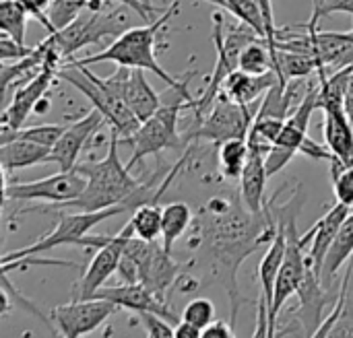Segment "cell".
<instances>
[{
  "instance_id": "cell-1",
  "label": "cell",
  "mask_w": 353,
  "mask_h": 338,
  "mask_svg": "<svg viewBox=\"0 0 353 338\" xmlns=\"http://www.w3.org/2000/svg\"><path fill=\"white\" fill-rule=\"evenodd\" d=\"M118 145H120V134L112 130L108 155L101 161L77 163V169L87 178L85 192L79 198H74L72 202H64L58 207L41 209V211L43 213H50L54 209L103 211V209L116 207L124 200H130L143 184L132 178L128 165H122V161L118 157Z\"/></svg>"
},
{
  "instance_id": "cell-2",
  "label": "cell",
  "mask_w": 353,
  "mask_h": 338,
  "mask_svg": "<svg viewBox=\"0 0 353 338\" xmlns=\"http://www.w3.org/2000/svg\"><path fill=\"white\" fill-rule=\"evenodd\" d=\"M180 2H172L159 19H153L151 23L143 25V27H128L122 35H118L105 50L79 58V60H66L64 64H74V66H91V64H99V62H114L118 66H128V68H143L153 72L155 76H159L168 87H180L184 83V78H176L172 76L159 62L155 56V47H157V37L159 31L165 27V23H170V19L178 12Z\"/></svg>"
},
{
  "instance_id": "cell-3",
  "label": "cell",
  "mask_w": 353,
  "mask_h": 338,
  "mask_svg": "<svg viewBox=\"0 0 353 338\" xmlns=\"http://www.w3.org/2000/svg\"><path fill=\"white\" fill-rule=\"evenodd\" d=\"M194 74H196L194 70H188L180 87H170L168 93L161 95L159 109L149 120L141 122V126L130 136L120 140L122 145L132 147L130 161L126 163L130 171L149 155H159L165 149H180L186 145L184 136L178 130V122H180V114L184 107L194 109L196 105V101L192 99L188 91V83L194 78Z\"/></svg>"
},
{
  "instance_id": "cell-4",
  "label": "cell",
  "mask_w": 353,
  "mask_h": 338,
  "mask_svg": "<svg viewBox=\"0 0 353 338\" xmlns=\"http://www.w3.org/2000/svg\"><path fill=\"white\" fill-rule=\"evenodd\" d=\"M130 70L132 68L128 66H118L114 74L99 78L87 66L62 64L58 68V78L66 81L77 91H81L93 103V107L105 116L112 130L118 132L120 138H126L141 126L139 118L126 103V83Z\"/></svg>"
},
{
  "instance_id": "cell-5",
  "label": "cell",
  "mask_w": 353,
  "mask_h": 338,
  "mask_svg": "<svg viewBox=\"0 0 353 338\" xmlns=\"http://www.w3.org/2000/svg\"><path fill=\"white\" fill-rule=\"evenodd\" d=\"M300 209H302V200L298 204H296V200H292L281 209L285 223H288V250H285V258L279 268L275 291H273V304H271V312H269V337L277 335L279 314L283 312L290 297H294L298 293V289L306 277V271L310 266L308 254H306L308 244L304 242V237L298 233V227H296Z\"/></svg>"
},
{
  "instance_id": "cell-6",
  "label": "cell",
  "mask_w": 353,
  "mask_h": 338,
  "mask_svg": "<svg viewBox=\"0 0 353 338\" xmlns=\"http://www.w3.org/2000/svg\"><path fill=\"white\" fill-rule=\"evenodd\" d=\"M254 116L256 112H252V107L240 105L225 91H219L205 116L184 134V142L188 145L196 140H209L219 147L230 138H246Z\"/></svg>"
},
{
  "instance_id": "cell-7",
  "label": "cell",
  "mask_w": 353,
  "mask_h": 338,
  "mask_svg": "<svg viewBox=\"0 0 353 338\" xmlns=\"http://www.w3.org/2000/svg\"><path fill=\"white\" fill-rule=\"evenodd\" d=\"M124 6V4H122ZM114 8V10H91L89 14L77 17L70 25L58 29L56 33H50L54 43L58 45L64 62L70 60L72 54L79 50L101 43L105 37H118L128 29V14L124 8Z\"/></svg>"
},
{
  "instance_id": "cell-8",
  "label": "cell",
  "mask_w": 353,
  "mask_h": 338,
  "mask_svg": "<svg viewBox=\"0 0 353 338\" xmlns=\"http://www.w3.org/2000/svg\"><path fill=\"white\" fill-rule=\"evenodd\" d=\"M130 235H134V227L130 221L116 235H85L83 246L95 248V252L74 289L77 299L93 297L103 287V283L114 273H118V266H120V260H122V254H124V248H126V242L130 240Z\"/></svg>"
},
{
  "instance_id": "cell-9",
  "label": "cell",
  "mask_w": 353,
  "mask_h": 338,
  "mask_svg": "<svg viewBox=\"0 0 353 338\" xmlns=\"http://www.w3.org/2000/svg\"><path fill=\"white\" fill-rule=\"evenodd\" d=\"M87 188V178L74 167L70 171H60L35 182H25V184H8L4 178V188H2V200H14V202H54V207L72 202L79 198Z\"/></svg>"
},
{
  "instance_id": "cell-10",
  "label": "cell",
  "mask_w": 353,
  "mask_h": 338,
  "mask_svg": "<svg viewBox=\"0 0 353 338\" xmlns=\"http://www.w3.org/2000/svg\"><path fill=\"white\" fill-rule=\"evenodd\" d=\"M316 109H319V81L308 85L302 101L294 107V112L285 120V126L279 138L275 140L271 153L267 155L269 176H275L277 171H281L300 153V147L308 138V126Z\"/></svg>"
},
{
  "instance_id": "cell-11",
  "label": "cell",
  "mask_w": 353,
  "mask_h": 338,
  "mask_svg": "<svg viewBox=\"0 0 353 338\" xmlns=\"http://www.w3.org/2000/svg\"><path fill=\"white\" fill-rule=\"evenodd\" d=\"M118 306L110 299L89 297L74 299L72 304H62L52 310V320L56 324V332L62 337L77 338L97 330L112 314H116Z\"/></svg>"
},
{
  "instance_id": "cell-12",
  "label": "cell",
  "mask_w": 353,
  "mask_h": 338,
  "mask_svg": "<svg viewBox=\"0 0 353 338\" xmlns=\"http://www.w3.org/2000/svg\"><path fill=\"white\" fill-rule=\"evenodd\" d=\"M105 122H108L105 116L99 109L93 107L87 116H83L77 122L68 124L66 130L62 132V136L58 138V142L52 147L50 157H48V163H56L60 167V171L74 169L81 151L91 140V136L101 130V126Z\"/></svg>"
},
{
  "instance_id": "cell-13",
  "label": "cell",
  "mask_w": 353,
  "mask_h": 338,
  "mask_svg": "<svg viewBox=\"0 0 353 338\" xmlns=\"http://www.w3.org/2000/svg\"><path fill=\"white\" fill-rule=\"evenodd\" d=\"M54 78H58V68L46 66L33 78H29L27 83H23L21 87H17V91L12 95V101L4 107L2 128H8V130L23 128V124L27 122V118L31 114H35L37 103L48 95Z\"/></svg>"
},
{
  "instance_id": "cell-14",
  "label": "cell",
  "mask_w": 353,
  "mask_h": 338,
  "mask_svg": "<svg viewBox=\"0 0 353 338\" xmlns=\"http://www.w3.org/2000/svg\"><path fill=\"white\" fill-rule=\"evenodd\" d=\"M93 297L110 299L118 308H124V310L134 312V314L153 312V314L168 318L170 322H180L178 316L170 308V299L159 297L157 293H153L143 283H124L118 287H101Z\"/></svg>"
},
{
  "instance_id": "cell-15",
  "label": "cell",
  "mask_w": 353,
  "mask_h": 338,
  "mask_svg": "<svg viewBox=\"0 0 353 338\" xmlns=\"http://www.w3.org/2000/svg\"><path fill=\"white\" fill-rule=\"evenodd\" d=\"M298 308H296V316L298 322L302 326V335L304 337H316L319 328L323 326V312L325 308L333 302L329 287L323 283L321 275L308 266L306 277L298 289Z\"/></svg>"
},
{
  "instance_id": "cell-16",
  "label": "cell",
  "mask_w": 353,
  "mask_h": 338,
  "mask_svg": "<svg viewBox=\"0 0 353 338\" xmlns=\"http://www.w3.org/2000/svg\"><path fill=\"white\" fill-rule=\"evenodd\" d=\"M188 268H192V258L186 262H176L172 258V252H168L163 248V244L155 242L151 254L141 264V281L139 283L149 287L159 297L168 299L170 287H174Z\"/></svg>"
},
{
  "instance_id": "cell-17",
  "label": "cell",
  "mask_w": 353,
  "mask_h": 338,
  "mask_svg": "<svg viewBox=\"0 0 353 338\" xmlns=\"http://www.w3.org/2000/svg\"><path fill=\"white\" fill-rule=\"evenodd\" d=\"M350 213H352L350 207L337 202L333 209L327 211V215H325L323 219H319L316 225H312V227L308 229V233L302 235L304 242H306L308 248H310V250H308V262H310V266H312L319 275H321L325 256H327V252H329V248H331V244H333V240H335V235H337V231H339V227H341V223L347 219Z\"/></svg>"
},
{
  "instance_id": "cell-18",
  "label": "cell",
  "mask_w": 353,
  "mask_h": 338,
  "mask_svg": "<svg viewBox=\"0 0 353 338\" xmlns=\"http://www.w3.org/2000/svg\"><path fill=\"white\" fill-rule=\"evenodd\" d=\"M285 250H288V223L283 213L279 211L277 215V231L273 235V240L269 242L261 264H259V281H261V302H265L267 310L271 312V304H273V291H275V283H277V275L279 268L283 264L285 258Z\"/></svg>"
},
{
  "instance_id": "cell-19",
  "label": "cell",
  "mask_w": 353,
  "mask_h": 338,
  "mask_svg": "<svg viewBox=\"0 0 353 338\" xmlns=\"http://www.w3.org/2000/svg\"><path fill=\"white\" fill-rule=\"evenodd\" d=\"M269 171H267V157L250 151L248 155V163L242 171L240 178V198L244 202V207L252 213H263L267 211L269 202H267V180H269Z\"/></svg>"
},
{
  "instance_id": "cell-20",
  "label": "cell",
  "mask_w": 353,
  "mask_h": 338,
  "mask_svg": "<svg viewBox=\"0 0 353 338\" xmlns=\"http://www.w3.org/2000/svg\"><path fill=\"white\" fill-rule=\"evenodd\" d=\"M277 83H281V81H279V74L275 70H269L265 74H252V72H246L242 68H236L225 78L221 91H225L240 105L252 107V103L261 95H267V91Z\"/></svg>"
},
{
  "instance_id": "cell-21",
  "label": "cell",
  "mask_w": 353,
  "mask_h": 338,
  "mask_svg": "<svg viewBox=\"0 0 353 338\" xmlns=\"http://www.w3.org/2000/svg\"><path fill=\"white\" fill-rule=\"evenodd\" d=\"M325 145L329 151L343 161L345 165H353V120L345 107L325 109Z\"/></svg>"
},
{
  "instance_id": "cell-22",
  "label": "cell",
  "mask_w": 353,
  "mask_h": 338,
  "mask_svg": "<svg viewBox=\"0 0 353 338\" xmlns=\"http://www.w3.org/2000/svg\"><path fill=\"white\" fill-rule=\"evenodd\" d=\"M50 147L37 145L33 140L27 138H10L0 142V163H2V171L4 176L17 171V169H25V167H33L39 163H48L50 157Z\"/></svg>"
},
{
  "instance_id": "cell-23",
  "label": "cell",
  "mask_w": 353,
  "mask_h": 338,
  "mask_svg": "<svg viewBox=\"0 0 353 338\" xmlns=\"http://www.w3.org/2000/svg\"><path fill=\"white\" fill-rule=\"evenodd\" d=\"M126 103L139 122L149 120L161 105V95L149 85L143 68H132L126 83Z\"/></svg>"
},
{
  "instance_id": "cell-24",
  "label": "cell",
  "mask_w": 353,
  "mask_h": 338,
  "mask_svg": "<svg viewBox=\"0 0 353 338\" xmlns=\"http://www.w3.org/2000/svg\"><path fill=\"white\" fill-rule=\"evenodd\" d=\"M353 258V211L347 215V219L341 223L327 256H325V262H323V268H321V279L323 283L329 287L333 283V279L337 277L339 268L350 262Z\"/></svg>"
},
{
  "instance_id": "cell-25",
  "label": "cell",
  "mask_w": 353,
  "mask_h": 338,
  "mask_svg": "<svg viewBox=\"0 0 353 338\" xmlns=\"http://www.w3.org/2000/svg\"><path fill=\"white\" fill-rule=\"evenodd\" d=\"M194 223L192 209L186 202H170L163 207V225H161V244L168 252L174 250L176 242L188 231Z\"/></svg>"
},
{
  "instance_id": "cell-26",
  "label": "cell",
  "mask_w": 353,
  "mask_h": 338,
  "mask_svg": "<svg viewBox=\"0 0 353 338\" xmlns=\"http://www.w3.org/2000/svg\"><path fill=\"white\" fill-rule=\"evenodd\" d=\"M219 171L225 180H240L248 163V138H230L219 145Z\"/></svg>"
},
{
  "instance_id": "cell-27",
  "label": "cell",
  "mask_w": 353,
  "mask_h": 338,
  "mask_svg": "<svg viewBox=\"0 0 353 338\" xmlns=\"http://www.w3.org/2000/svg\"><path fill=\"white\" fill-rule=\"evenodd\" d=\"M130 223L134 227V235L155 242L161 240V225H163V207L157 204V200H149L139 204L132 211Z\"/></svg>"
},
{
  "instance_id": "cell-28",
  "label": "cell",
  "mask_w": 353,
  "mask_h": 338,
  "mask_svg": "<svg viewBox=\"0 0 353 338\" xmlns=\"http://www.w3.org/2000/svg\"><path fill=\"white\" fill-rule=\"evenodd\" d=\"M238 68L252 72V74H265L269 70H275V60L271 54V47L267 39H254L250 41L238 58Z\"/></svg>"
},
{
  "instance_id": "cell-29",
  "label": "cell",
  "mask_w": 353,
  "mask_h": 338,
  "mask_svg": "<svg viewBox=\"0 0 353 338\" xmlns=\"http://www.w3.org/2000/svg\"><path fill=\"white\" fill-rule=\"evenodd\" d=\"M29 12L19 0H0V29L19 43H25Z\"/></svg>"
},
{
  "instance_id": "cell-30",
  "label": "cell",
  "mask_w": 353,
  "mask_h": 338,
  "mask_svg": "<svg viewBox=\"0 0 353 338\" xmlns=\"http://www.w3.org/2000/svg\"><path fill=\"white\" fill-rule=\"evenodd\" d=\"M64 130H66V124H39V126H29V128H19V130L2 128L0 142L10 140V138H27V140H33L37 145H43V147L52 149L58 142V138L62 136Z\"/></svg>"
},
{
  "instance_id": "cell-31",
  "label": "cell",
  "mask_w": 353,
  "mask_h": 338,
  "mask_svg": "<svg viewBox=\"0 0 353 338\" xmlns=\"http://www.w3.org/2000/svg\"><path fill=\"white\" fill-rule=\"evenodd\" d=\"M329 163H331V182L337 202L350 207L353 211V165H345L337 157H333Z\"/></svg>"
},
{
  "instance_id": "cell-32",
  "label": "cell",
  "mask_w": 353,
  "mask_h": 338,
  "mask_svg": "<svg viewBox=\"0 0 353 338\" xmlns=\"http://www.w3.org/2000/svg\"><path fill=\"white\" fill-rule=\"evenodd\" d=\"M228 4H230L228 12H232L238 21L256 29L267 39V23L256 0H228Z\"/></svg>"
},
{
  "instance_id": "cell-33",
  "label": "cell",
  "mask_w": 353,
  "mask_h": 338,
  "mask_svg": "<svg viewBox=\"0 0 353 338\" xmlns=\"http://www.w3.org/2000/svg\"><path fill=\"white\" fill-rule=\"evenodd\" d=\"M341 287L345 291V304H343V312H341L337 324L333 326V330L329 332V337H353V258L350 260L347 275L343 277Z\"/></svg>"
},
{
  "instance_id": "cell-34",
  "label": "cell",
  "mask_w": 353,
  "mask_h": 338,
  "mask_svg": "<svg viewBox=\"0 0 353 338\" xmlns=\"http://www.w3.org/2000/svg\"><path fill=\"white\" fill-rule=\"evenodd\" d=\"M91 0H52L50 8H48V17L54 25V29H62L66 25H70L77 17H81V12L85 8H89Z\"/></svg>"
},
{
  "instance_id": "cell-35",
  "label": "cell",
  "mask_w": 353,
  "mask_h": 338,
  "mask_svg": "<svg viewBox=\"0 0 353 338\" xmlns=\"http://www.w3.org/2000/svg\"><path fill=\"white\" fill-rule=\"evenodd\" d=\"M182 320L199 326L201 330H205L213 320H215V306L211 299H205V297H196L192 302L186 304L184 312H182Z\"/></svg>"
},
{
  "instance_id": "cell-36",
  "label": "cell",
  "mask_w": 353,
  "mask_h": 338,
  "mask_svg": "<svg viewBox=\"0 0 353 338\" xmlns=\"http://www.w3.org/2000/svg\"><path fill=\"white\" fill-rule=\"evenodd\" d=\"M335 12H345L353 17V0H312V17L308 25H319L323 17H329Z\"/></svg>"
},
{
  "instance_id": "cell-37",
  "label": "cell",
  "mask_w": 353,
  "mask_h": 338,
  "mask_svg": "<svg viewBox=\"0 0 353 338\" xmlns=\"http://www.w3.org/2000/svg\"><path fill=\"white\" fill-rule=\"evenodd\" d=\"M139 320L145 328V332L153 338H174V326L170 324L168 318L153 314V312H143L139 314Z\"/></svg>"
},
{
  "instance_id": "cell-38",
  "label": "cell",
  "mask_w": 353,
  "mask_h": 338,
  "mask_svg": "<svg viewBox=\"0 0 353 338\" xmlns=\"http://www.w3.org/2000/svg\"><path fill=\"white\" fill-rule=\"evenodd\" d=\"M23 4V8L29 12V17H33L48 33H56L50 17H48V8L52 4V0H19Z\"/></svg>"
},
{
  "instance_id": "cell-39",
  "label": "cell",
  "mask_w": 353,
  "mask_h": 338,
  "mask_svg": "<svg viewBox=\"0 0 353 338\" xmlns=\"http://www.w3.org/2000/svg\"><path fill=\"white\" fill-rule=\"evenodd\" d=\"M31 52H33V47H29L27 43H19L17 39H12V37L6 35V33L0 35V58H2L4 62H8V60L17 62V60L25 58V56L31 54Z\"/></svg>"
},
{
  "instance_id": "cell-40",
  "label": "cell",
  "mask_w": 353,
  "mask_h": 338,
  "mask_svg": "<svg viewBox=\"0 0 353 338\" xmlns=\"http://www.w3.org/2000/svg\"><path fill=\"white\" fill-rule=\"evenodd\" d=\"M114 2H120V4H124V6L132 8L145 23H151L153 17H155V12H157V8H155L149 0H114Z\"/></svg>"
},
{
  "instance_id": "cell-41",
  "label": "cell",
  "mask_w": 353,
  "mask_h": 338,
  "mask_svg": "<svg viewBox=\"0 0 353 338\" xmlns=\"http://www.w3.org/2000/svg\"><path fill=\"white\" fill-rule=\"evenodd\" d=\"M234 326H230L223 320H213L205 330H203V338H230L234 337Z\"/></svg>"
},
{
  "instance_id": "cell-42",
  "label": "cell",
  "mask_w": 353,
  "mask_h": 338,
  "mask_svg": "<svg viewBox=\"0 0 353 338\" xmlns=\"http://www.w3.org/2000/svg\"><path fill=\"white\" fill-rule=\"evenodd\" d=\"M174 338H203V330L186 320H180L174 326Z\"/></svg>"
},
{
  "instance_id": "cell-43",
  "label": "cell",
  "mask_w": 353,
  "mask_h": 338,
  "mask_svg": "<svg viewBox=\"0 0 353 338\" xmlns=\"http://www.w3.org/2000/svg\"><path fill=\"white\" fill-rule=\"evenodd\" d=\"M345 109H347L350 118L353 120V68L352 76H350V83H347V93H345Z\"/></svg>"
},
{
  "instance_id": "cell-44",
  "label": "cell",
  "mask_w": 353,
  "mask_h": 338,
  "mask_svg": "<svg viewBox=\"0 0 353 338\" xmlns=\"http://www.w3.org/2000/svg\"><path fill=\"white\" fill-rule=\"evenodd\" d=\"M48 109H50V99H48V95H46V97H43V99L37 103V107H35V114H39V116H41V114H46Z\"/></svg>"
}]
</instances>
